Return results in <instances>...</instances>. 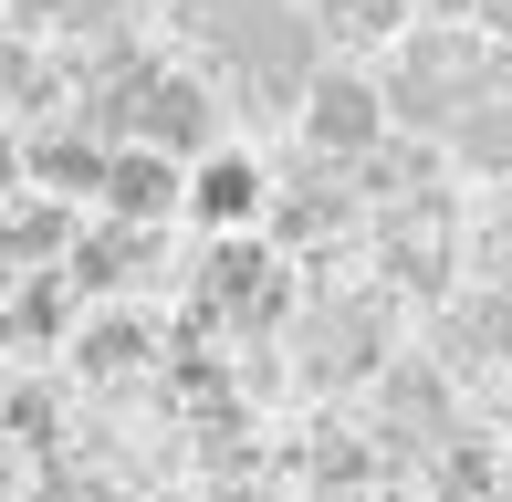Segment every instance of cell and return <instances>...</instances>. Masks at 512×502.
<instances>
[{
	"label": "cell",
	"mask_w": 512,
	"mask_h": 502,
	"mask_svg": "<svg viewBox=\"0 0 512 502\" xmlns=\"http://www.w3.org/2000/svg\"><path fill=\"white\" fill-rule=\"evenodd\" d=\"M209 314H230L241 335H272V325L293 314V283H283V262H272L262 241H220V251L199 262V325H209Z\"/></svg>",
	"instance_id": "obj_5"
},
{
	"label": "cell",
	"mask_w": 512,
	"mask_h": 502,
	"mask_svg": "<svg viewBox=\"0 0 512 502\" xmlns=\"http://www.w3.org/2000/svg\"><path fill=\"white\" fill-rule=\"evenodd\" d=\"M356 210H366V199H356V168H345V178H314L304 168L283 199H272V231H283V241H314V231H345Z\"/></svg>",
	"instance_id": "obj_14"
},
{
	"label": "cell",
	"mask_w": 512,
	"mask_h": 502,
	"mask_svg": "<svg viewBox=\"0 0 512 502\" xmlns=\"http://www.w3.org/2000/svg\"><path fill=\"white\" fill-rule=\"evenodd\" d=\"M11 293H21V262H11V251H0V304H11Z\"/></svg>",
	"instance_id": "obj_21"
},
{
	"label": "cell",
	"mask_w": 512,
	"mask_h": 502,
	"mask_svg": "<svg viewBox=\"0 0 512 502\" xmlns=\"http://www.w3.org/2000/svg\"><path fill=\"white\" fill-rule=\"evenodd\" d=\"M74 293H84L74 272H21V293L0 304V346H11V356L21 346H53V335L74 325Z\"/></svg>",
	"instance_id": "obj_12"
},
{
	"label": "cell",
	"mask_w": 512,
	"mask_h": 502,
	"mask_svg": "<svg viewBox=\"0 0 512 502\" xmlns=\"http://www.w3.org/2000/svg\"><path fill=\"white\" fill-rule=\"evenodd\" d=\"M460 21H471V32H492V42H512V0H460Z\"/></svg>",
	"instance_id": "obj_19"
},
{
	"label": "cell",
	"mask_w": 512,
	"mask_h": 502,
	"mask_svg": "<svg viewBox=\"0 0 512 502\" xmlns=\"http://www.w3.org/2000/svg\"><path fill=\"white\" fill-rule=\"evenodd\" d=\"M0 105H53V63L32 42H0Z\"/></svg>",
	"instance_id": "obj_17"
},
{
	"label": "cell",
	"mask_w": 512,
	"mask_h": 502,
	"mask_svg": "<svg viewBox=\"0 0 512 502\" xmlns=\"http://www.w3.org/2000/svg\"><path fill=\"white\" fill-rule=\"evenodd\" d=\"M63 272H74L84 293H126V283H147V272H157V220H115V210H105V231H84Z\"/></svg>",
	"instance_id": "obj_8"
},
{
	"label": "cell",
	"mask_w": 512,
	"mask_h": 502,
	"mask_svg": "<svg viewBox=\"0 0 512 502\" xmlns=\"http://www.w3.org/2000/svg\"><path fill=\"white\" fill-rule=\"evenodd\" d=\"M439 367H512V283L439 304Z\"/></svg>",
	"instance_id": "obj_6"
},
{
	"label": "cell",
	"mask_w": 512,
	"mask_h": 502,
	"mask_svg": "<svg viewBox=\"0 0 512 502\" xmlns=\"http://www.w3.org/2000/svg\"><path fill=\"white\" fill-rule=\"evenodd\" d=\"M189 32L220 53V74H241L251 105H304L324 74V21L304 0H199Z\"/></svg>",
	"instance_id": "obj_1"
},
{
	"label": "cell",
	"mask_w": 512,
	"mask_h": 502,
	"mask_svg": "<svg viewBox=\"0 0 512 502\" xmlns=\"http://www.w3.org/2000/svg\"><path fill=\"white\" fill-rule=\"evenodd\" d=\"M262 199H272V178L251 168V157H199V178H189V210L209 220V231H241Z\"/></svg>",
	"instance_id": "obj_13"
},
{
	"label": "cell",
	"mask_w": 512,
	"mask_h": 502,
	"mask_svg": "<svg viewBox=\"0 0 512 502\" xmlns=\"http://www.w3.org/2000/svg\"><path fill=\"white\" fill-rule=\"evenodd\" d=\"M105 178H115V147L105 136H32V189H53V199H105Z\"/></svg>",
	"instance_id": "obj_11"
},
{
	"label": "cell",
	"mask_w": 512,
	"mask_h": 502,
	"mask_svg": "<svg viewBox=\"0 0 512 502\" xmlns=\"http://www.w3.org/2000/svg\"><path fill=\"white\" fill-rule=\"evenodd\" d=\"M304 377L345 387V377H387V293H324L304 314Z\"/></svg>",
	"instance_id": "obj_4"
},
{
	"label": "cell",
	"mask_w": 512,
	"mask_h": 502,
	"mask_svg": "<svg viewBox=\"0 0 512 502\" xmlns=\"http://www.w3.org/2000/svg\"><path fill=\"white\" fill-rule=\"evenodd\" d=\"M21 168H32V147H21V136H0V210L21 199Z\"/></svg>",
	"instance_id": "obj_20"
},
{
	"label": "cell",
	"mask_w": 512,
	"mask_h": 502,
	"mask_svg": "<svg viewBox=\"0 0 512 502\" xmlns=\"http://www.w3.org/2000/svg\"><path fill=\"white\" fill-rule=\"evenodd\" d=\"M387 74H356V63H324L314 74V95H304V136H314V157H335V168H356V157H377L387 147Z\"/></svg>",
	"instance_id": "obj_3"
},
{
	"label": "cell",
	"mask_w": 512,
	"mask_h": 502,
	"mask_svg": "<svg viewBox=\"0 0 512 502\" xmlns=\"http://www.w3.org/2000/svg\"><path fill=\"white\" fill-rule=\"evenodd\" d=\"M74 210H63L53 189H32V199H11V210H0V251H11L21 272H53V262H74Z\"/></svg>",
	"instance_id": "obj_10"
},
{
	"label": "cell",
	"mask_w": 512,
	"mask_h": 502,
	"mask_svg": "<svg viewBox=\"0 0 512 502\" xmlns=\"http://www.w3.org/2000/svg\"><path fill=\"white\" fill-rule=\"evenodd\" d=\"M147 335H157L147 314H126V304H105L95 325H74V367L95 377V387H105V377H136V367H147Z\"/></svg>",
	"instance_id": "obj_15"
},
{
	"label": "cell",
	"mask_w": 512,
	"mask_h": 502,
	"mask_svg": "<svg viewBox=\"0 0 512 502\" xmlns=\"http://www.w3.org/2000/svg\"><path fill=\"white\" fill-rule=\"evenodd\" d=\"M209 126H220L209 84H189V74H168V63H157L147 105H136V136H147V147H168V157H209Z\"/></svg>",
	"instance_id": "obj_7"
},
{
	"label": "cell",
	"mask_w": 512,
	"mask_h": 502,
	"mask_svg": "<svg viewBox=\"0 0 512 502\" xmlns=\"http://www.w3.org/2000/svg\"><path fill=\"white\" fill-rule=\"evenodd\" d=\"M450 157H460V168H481V178H512V74L450 126Z\"/></svg>",
	"instance_id": "obj_16"
},
{
	"label": "cell",
	"mask_w": 512,
	"mask_h": 502,
	"mask_svg": "<svg viewBox=\"0 0 512 502\" xmlns=\"http://www.w3.org/2000/svg\"><path fill=\"white\" fill-rule=\"evenodd\" d=\"M0 429H11V440H53V387H11Z\"/></svg>",
	"instance_id": "obj_18"
},
{
	"label": "cell",
	"mask_w": 512,
	"mask_h": 502,
	"mask_svg": "<svg viewBox=\"0 0 512 502\" xmlns=\"http://www.w3.org/2000/svg\"><path fill=\"white\" fill-rule=\"evenodd\" d=\"M178 199H189V168H178L168 147H147V136H126V147H115V178H105V210L115 220H168Z\"/></svg>",
	"instance_id": "obj_9"
},
{
	"label": "cell",
	"mask_w": 512,
	"mask_h": 502,
	"mask_svg": "<svg viewBox=\"0 0 512 502\" xmlns=\"http://www.w3.org/2000/svg\"><path fill=\"white\" fill-rule=\"evenodd\" d=\"M502 53H512V42L471 32V21L408 32V42H398V63H387V116H398L408 136H450V126H460V116H471V105L512 74Z\"/></svg>",
	"instance_id": "obj_2"
}]
</instances>
